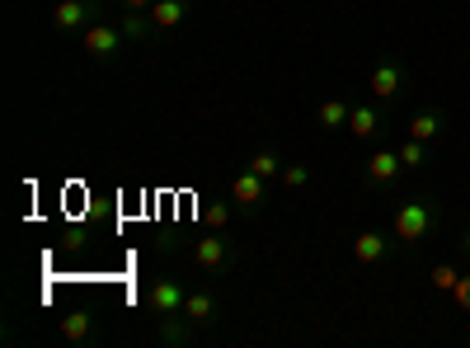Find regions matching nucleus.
I'll return each instance as SVG.
<instances>
[{
	"label": "nucleus",
	"instance_id": "obj_1",
	"mask_svg": "<svg viewBox=\"0 0 470 348\" xmlns=\"http://www.w3.org/2000/svg\"><path fill=\"white\" fill-rule=\"evenodd\" d=\"M428 231H433V202H428V198H410V202L395 212V236H400L404 245H423Z\"/></svg>",
	"mask_w": 470,
	"mask_h": 348
},
{
	"label": "nucleus",
	"instance_id": "obj_2",
	"mask_svg": "<svg viewBox=\"0 0 470 348\" xmlns=\"http://www.w3.org/2000/svg\"><path fill=\"white\" fill-rule=\"evenodd\" d=\"M404 80H410V71H404V61H395V57H381L377 67H372V76H367V90H372L377 99H395V94L404 90Z\"/></svg>",
	"mask_w": 470,
	"mask_h": 348
},
{
	"label": "nucleus",
	"instance_id": "obj_3",
	"mask_svg": "<svg viewBox=\"0 0 470 348\" xmlns=\"http://www.w3.org/2000/svg\"><path fill=\"white\" fill-rule=\"evenodd\" d=\"M80 43H85V52H90V57L113 61V57L122 52V29H118V24H99V19H94V24H90L85 33H80Z\"/></svg>",
	"mask_w": 470,
	"mask_h": 348
},
{
	"label": "nucleus",
	"instance_id": "obj_4",
	"mask_svg": "<svg viewBox=\"0 0 470 348\" xmlns=\"http://www.w3.org/2000/svg\"><path fill=\"white\" fill-rule=\"evenodd\" d=\"M52 24L61 33H85L94 24V0H61V5L52 10Z\"/></svg>",
	"mask_w": 470,
	"mask_h": 348
},
{
	"label": "nucleus",
	"instance_id": "obj_5",
	"mask_svg": "<svg viewBox=\"0 0 470 348\" xmlns=\"http://www.w3.org/2000/svg\"><path fill=\"white\" fill-rule=\"evenodd\" d=\"M404 174V165H400V151H377L372 160H367V189H391V183Z\"/></svg>",
	"mask_w": 470,
	"mask_h": 348
},
{
	"label": "nucleus",
	"instance_id": "obj_6",
	"mask_svg": "<svg viewBox=\"0 0 470 348\" xmlns=\"http://www.w3.org/2000/svg\"><path fill=\"white\" fill-rule=\"evenodd\" d=\"M183 297H189V292H183L179 282L160 278L155 288L146 292V306H151V316H179V311H183Z\"/></svg>",
	"mask_w": 470,
	"mask_h": 348
},
{
	"label": "nucleus",
	"instance_id": "obj_7",
	"mask_svg": "<svg viewBox=\"0 0 470 348\" xmlns=\"http://www.w3.org/2000/svg\"><path fill=\"white\" fill-rule=\"evenodd\" d=\"M381 128H386V109H377V104H358V109L349 113V132H353L358 141L377 137Z\"/></svg>",
	"mask_w": 470,
	"mask_h": 348
},
{
	"label": "nucleus",
	"instance_id": "obj_8",
	"mask_svg": "<svg viewBox=\"0 0 470 348\" xmlns=\"http://www.w3.org/2000/svg\"><path fill=\"white\" fill-rule=\"evenodd\" d=\"M231 259V245L226 240H221V236H208V240H198L193 245V263H198V269H221V263H226Z\"/></svg>",
	"mask_w": 470,
	"mask_h": 348
},
{
	"label": "nucleus",
	"instance_id": "obj_9",
	"mask_svg": "<svg viewBox=\"0 0 470 348\" xmlns=\"http://www.w3.org/2000/svg\"><path fill=\"white\" fill-rule=\"evenodd\" d=\"M231 198L240 202V208H259V202H263V174H254V170H244V174H235L231 179Z\"/></svg>",
	"mask_w": 470,
	"mask_h": 348
},
{
	"label": "nucleus",
	"instance_id": "obj_10",
	"mask_svg": "<svg viewBox=\"0 0 470 348\" xmlns=\"http://www.w3.org/2000/svg\"><path fill=\"white\" fill-rule=\"evenodd\" d=\"M386 254H391V240L377 236V231H362V236L353 240V259H358V263H381Z\"/></svg>",
	"mask_w": 470,
	"mask_h": 348
},
{
	"label": "nucleus",
	"instance_id": "obj_11",
	"mask_svg": "<svg viewBox=\"0 0 470 348\" xmlns=\"http://www.w3.org/2000/svg\"><path fill=\"white\" fill-rule=\"evenodd\" d=\"M442 132H447V118L438 109H423L410 118V137H419V141H442Z\"/></svg>",
	"mask_w": 470,
	"mask_h": 348
},
{
	"label": "nucleus",
	"instance_id": "obj_12",
	"mask_svg": "<svg viewBox=\"0 0 470 348\" xmlns=\"http://www.w3.org/2000/svg\"><path fill=\"white\" fill-rule=\"evenodd\" d=\"M155 29H179L183 14H189V0H155V5L146 10Z\"/></svg>",
	"mask_w": 470,
	"mask_h": 348
},
{
	"label": "nucleus",
	"instance_id": "obj_13",
	"mask_svg": "<svg viewBox=\"0 0 470 348\" xmlns=\"http://www.w3.org/2000/svg\"><path fill=\"white\" fill-rule=\"evenodd\" d=\"M183 316H189V325H208L217 316V297L212 292H189L183 297Z\"/></svg>",
	"mask_w": 470,
	"mask_h": 348
},
{
	"label": "nucleus",
	"instance_id": "obj_14",
	"mask_svg": "<svg viewBox=\"0 0 470 348\" xmlns=\"http://www.w3.org/2000/svg\"><path fill=\"white\" fill-rule=\"evenodd\" d=\"M349 104H343V99H324V104H320V128H349Z\"/></svg>",
	"mask_w": 470,
	"mask_h": 348
},
{
	"label": "nucleus",
	"instance_id": "obj_15",
	"mask_svg": "<svg viewBox=\"0 0 470 348\" xmlns=\"http://www.w3.org/2000/svg\"><path fill=\"white\" fill-rule=\"evenodd\" d=\"M395 151H400V165H404V170H419L423 160H428V141H419V137H404Z\"/></svg>",
	"mask_w": 470,
	"mask_h": 348
},
{
	"label": "nucleus",
	"instance_id": "obj_16",
	"mask_svg": "<svg viewBox=\"0 0 470 348\" xmlns=\"http://www.w3.org/2000/svg\"><path fill=\"white\" fill-rule=\"evenodd\" d=\"M61 335H67L71 344H80L90 335V316L85 311H71V316H61Z\"/></svg>",
	"mask_w": 470,
	"mask_h": 348
},
{
	"label": "nucleus",
	"instance_id": "obj_17",
	"mask_svg": "<svg viewBox=\"0 0 470 348\" xmlns=\"http://www.w3.org/2000/svg\"><path fill=\"white\" fill-rule=\"evenodd\" d=\"M250 170H254V174H263V179H273V174L282 170V160H278L273 151H254V160H250Z\"/></svg>",
	"mask_w": 470,
	"mask_h": 348
},
{
	"label": "nucleus",
	"instance_id": "obj_18",
	"mask_svg": "<svg viewBox=\"0 0 470 348\" xmlns=\"http://www.w3.org/2000/svg\"><path fill=\"white\" fill-rule=\"evenodd\" d=\"M457 278H461V273L452 269V263H438V269H433V288H438V292H447V297H452Z\"/></svg>",
	"mask_w": 470,
	"mask_h": 348
},
{
	"label": "nucleus",
	"instance_id": "obj_19",
	"mask_svg": "<svg viewBox=\"0 0 470 348\" xmlns=\"http://www.w3.org/2000/svg\"><path fill=\"white\" fill-rule=\"evenodd\" d=\"M146 24H151V14H137V10H128V19H122V38H141V33H146Z\"/></svg>",
	"mask_w": 470,
	"mask_h": 348
},
{
	"label": "nucleus",
	"instance_id": "obj_20",
	"mask_svg": "<svg viewBox=\"0 0 470 348\" xmlns=\"http://www.w3.org/2000/svg\"><path fill=\"white\" fill-rule=\"evenodd\" d=\"M160 339H165V344H183V339H189V325H174L170 316H160Z\"/></svg>",
	"mask_w": 470,
	"mask_h": 348
},
{
	"label": "nucleus",
	"instance_id": "obj_21",
	"mask_svg": "<svg viewBox=\"0 0 470 348\" xmlns=\"http://www.w3.org/2000/svg\"><path fill=\"white\" fill-rule=\"evenodd\" d=\"M282 183H288V189H306V183H311V170H306V165H288V170H282Z\"/></svg>",
	"mask_w": 470,
	"mask_h": 348
},
{
	"label": "nucleus",
	"instance_id": "obj_22",
	"mask_svg": "<svg viewBox=\"0 0 470 348\" xmlns=\"http://www.w3.org/2000/svg\"><path fill=\"white\" fill-rule=\"evenodd\" d=\"M452 301H457V311H470V278H457Z\"/></svg>",
	"mask_w": 470,
	"mask_h": 348
},
{
	"label": "nucleus",
	"instance_id": "obj_23",
	"mask_svg": "<svg viewBox=\"0 0 470 348\" xmlns=\"http://www.w3.org/2000/svg\"><path fill=\"white\" fill-rule=\"evenodd\" d=\"M208 221H212V227L221 231V227L231 221V208H226V202H212V208H208Z\"/></svg>",
	"mask_w": 470,
	"mask_h": 348
},
{
	"label": "nucleus",
	"instance_id": "obj_24",
	"mask_svg": "<svg viewBox=\"0 0 470 348\" xmlns=\"http://www.w3.org/2000/svg\"><path fill=\"white\" fill-rule=\"evenodd\" d=\"M122 5H128V10H137V14H146V10L155 5V0H122Z\"/></svg>",
	"mask_w": 470,
	"mask_h": 348
},
{
	"label": "nucleus",
	"instance_id": "obj_25",
	"mask_svg": "<svg viewBox=\"0 0 470 348\" xmlns=\"http://www.w3.org/2000/svg\"><path fill=\"white\" fill-rule=\"evenodd\" d=\"M461 254H466V259H470V227H466V231H461Z\"/></svg>",
	"mask_w": 470,
	"mask_h": 348
}]
</instances>
